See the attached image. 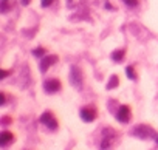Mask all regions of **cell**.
Here are the masks:
<instances>
[{"mask_svg": "<svg viewBox=\"0 0 158 150\" xmlns=\"http://www.w3.org/2000/svg\"><path fill=\"white\" fill-rule=\"evenodd\" d=\"M132 135L133 136H138L141 139H150V138H156V133L153 128H150L149 125H136L133 130H132Z\"/></svg>", "mask_w": 158, "mask_h": 150, "instance_id": "1", "label": "cell"}, {"mask_svg": "<svg viewBox=\"0 0 158 150\" xmlns=\"http://www.w3.org/2000/svg\"><path fill=\"white\" fill-rule=\"evenodd\" d=\"M70 82L73 87H76L77 90L82 88V73L77 67H73L71 68V73H70Z\"/></svg>", "mask_w": 158, "mask_h": 150, "instance_id": "2", "label": "cell"}, {"mask_svg": "<svg viewBox=\"0 0 158 150\" xmlns=\"http://www.w3.org/2000/svg\"><path fill=\"white\" fill-rule=\"evenodd\" d=\"M79 115H81L82 121L85 122H93L96 119V108L93 105H87V107H82L81 111H79Z\"/></svg>", "mask_w": 158, "mask_h": 150, "instance_id": "3", "label": "cell"}, {"mask_svg": "<svg viewBox=\"0 0 158 150\" xmlns=\"http://www.w3.org/2000/svg\"><path fill=\"white\" fill-rule=\"evenodd\" d=\"M39 121H40L45 127H48L50 130H56V128H57V121H56V118L53 116V113H50V111L42 113V116H40Z\"/></svg>", "mask_w": 158, "mask_h": 150, "instance_id": "4", "label": "cell"}, {"mask_svg": "<svg viewBox=\"0 0 158 150\" xmlns=\"http://www.w3.org/2000/svg\"><path fill=\"white\" fill-rule=\"evenodd\" d=\"M57 62V56H54V54H51V56H44L42 59H40V71L42 73H47V70L53 65V63H56Z\"/></svg>", "mask_w": 158, "mask_h": 150, "instance_id": "5", "label": "cell"}, {"mask_svg": "<svg viewBox=\"0 0 158 150\" xmlns=\"http://www.w3.org/2000/svg\"><path fill=\"white\" fill-rule=\"evenodd\" d=\"M116 119L119 122H129L130 121V107L129 105H121L118 113H116Z\"/></svg>", "mask_w": 158, "mask_h": 150, "instance_id": "6", "label": "cell"}, {"mask_svg": "<svg viewBox=\"0 0 158 150\" xmlns=\"http://www.w3.org/2000/svg\"><path fill=\"white\" fill-rule=\"evenodd\" d=\"M44 90L47 93H57L60 90V82L57 79H50L44 84Z\"/></svg>", "mask_w": 158, "mask_h": 150, "instance_id": "7", "label": "cell"}, {"mask_svg": "<svg viewBox=\"0 0 158 150\" xmlns=\"http://www.w3.org/2000/svg\"><path fill=\"white\" fill-rule=\"evenodd\" d=\"M113 130H109L106 128V133H104V139L101 141V148H109L112 145V136H113Z\"/></svg>", "mask_w": 158, "mask_h": 150, "instance_id": "8", "label": "cell"}, {"mask_svg": "<svg viewBox=\"0 0 158 150\" xmlns=\"http://www.w3.org/2000/svg\"><path fill=\"white\" fill-rule=\"evenodd\" d=\"M13 139H14V136H13L11 132H3L2 136H0V145H2V147H6L10 142H13Z\"/></svg>", "mask_w": 158, "mask_h": 150, "instance_id": "9", "label": "cell"}, {"mask_svg": "<svg viewBox=\"0 0 158 150\" xmlns=\"http://www.w3.org/2000/svg\"><path fill=\"white\" fill-rule=\"evenodd\" d=\"M124 50H116V51H113L112 53V59L115 60V62H121L123 59H124Z\"/></svg>", "mask_w": 158, "mask_h": 150, "instance_id": "10", "label": "cell"}, {"mask_svg": "<svg viewBox=\"0 0 158 150\" xmlns=\"http://www.w3.org/2000/svg\"><path fill=\"white\" fill-rule=\"evenodd\" d=\"M118 76H115V74H113V76L110 78V81H109V85H107V90H110V88H115V87H118Z\"/></svg>", "mask_w": 158, "mask_h": 150, "instance_id": "11", "label": "cell"}, {"mask_svg": "<svg viewBox=\"0 0 158 150\" xmlns=\"http://www.w3.org/2000/svg\"><path fill=\"white\" fill-rule=\"evenodd\" d=\"M126 74H127V78H129V79H132V81H133V79L136 78V74H135V70H133V67H130V65H129V67L126 68Z\"/></svg>", "mask_w": 158, "mask_h": 150, "instance_id": "12", "label": "cell"}, {"mask_svg": "<svg viewBox=\"0 0 158 150\" xmlns=\"http://www.w3.org/2000/svg\"><path fill=\"white\" fill-rule=\"evenodd\" d=\"M33 56L37 57V59H42L45 56V50L44 48H37V50H33Z\"/></svg>", "mask_w": 158, "mask_h": 150, "instance_id": "13", "label": "cell"}, {"mask_svg": "<svg viewBox=\"0 0 158 150\" xmlns=\"http://www.w3.org/2000/svg\"><path fill=\"white\" fill-rule=\"evenodd\" d=\"M123 2H124L129 8H135V6H138V0H123Z\"/></svg>", "mask_w": 158, "mask_h": 150, "instance_id": "14", "label": "cell"}, {"mask_svg": "<svg viewBox=\"0 0 158 150\" xmlns=\"http://www.w3.org/2000/svg\"><path fill=\"white\" fill-rule=\"evenodd\" d=\"M53 2L54 0H40V5H42V8H48Z\"/></svg>", "mask_w": 158, "mask_h": 150, "instance_id": "15", "label": "cell"}, {"mask_svg": "<svg viewBox=\"0 0 158 150\" xmlns=\"http://www.w3.org/2000/svg\"><path fill=\"white\" fill-rule=\"evenodd\" d=\"M104 6H106V10H109V11H112V10H113V6H112L109 2H106V5H104Z\"/></svg>", "mask_w": 158, "mask_h": 150, "instance_id": "16", "label": "cell"}, {"mask_svg": "<svg viewBox=\"0 0 158 150\" xmlns=\"http://www.w3.org/2000/svg\"><path fill=\"white\" fill-rule=\"evenodd\" d=\"M30 2H31V0H20V3H22L23 6H25V5H28Z\"/></svg>", "mask_w": 158, "mask_h": 150, "instance_id": "17", "label": "cell"}, {"mask_svg": "<svg viewBox=\"0 0 158 150\" xmlns=\"http://www.w3.org/2000/svg\"><path fill=\"white\" fill-rule=\"evenodd\" d=\"M10 122H11V121H10V118H6V116H5V118H3V124L6 125V124H10Z\"/></svg>", "mask_w": 158, "mask_h": 150, "instance_id": "18", "label": "cell"}, {"mask_svg": "<svg viewBox=\"0 0 158 150\" xmlns=\"http://www.w3.org/2000/svg\"><path fill=\"white\" fill-rule=\"evenodd\" d=\"M155 142H156V145H158V136H156V138H155Z\"/></svg>", "mask_w": 158, "mask_h": 150, "instance_id": "19", "label": "cell"}, {"mask_svg": "<svg viewBox=\"0 0 158 150\" xmlns=\"http://www.w3.org/2000/svg\"><path fill=\"white\" fill-rule=\"evenodd\" d=\"M2 2H10V0H2Z\"/></svg>", "mask_w": 158, "mask_h": 150, "instance_id": "20", "label": "cell"}]
</instances>
